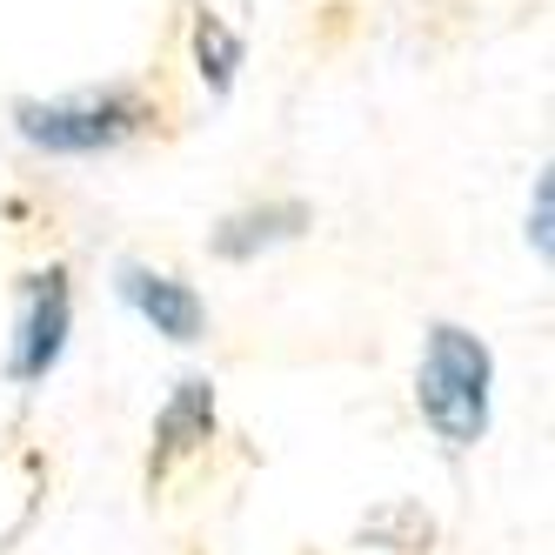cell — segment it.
<instances>
[{"mask_svg": "<svg viewBox=\"0 0 555 555\" xmlns=\"http://www.w3.org/2000/svg\"><path fill=\"white\" fill-rule=\"evenodd\" d=\"M489 388H495L489 341L455 328V322H435L428 341H422V369H415L422 422L442 435L449 449H475L489 435Z\"/></svg>", "mask_w": 555, "mask_h": 555, "instance_id": "1", "label": "cell"}, {"mask_svg": "<svg viewBox=\"0 0 555 555\" xmlns=\"http://www.w3.org/2000/svg\"><path fill=\"white\" fill-rule=\"evenodd\" d=\"M154 121L141 88H81L61 101H14V134L41 154H107Z\"/></svg>", "mask_w": 555, "mask_h": 555, "instance_id": "2", "label": "cell"}, {"mask_svg": "<svg viewBox=\"0 0 555 555\" xmlns=\"http://www.w3.org/2000/svg\"><path fill=\"white\" fill-rule=\"evenodd\" d=\"M67 328H74V288H67V268L48 261L27 274L21 288V328H14V382H48L54 362L67 354Z\"/></svg>", "mask_w": 555, "mask_h": 555, "instance_id": "3", "label": "cell"}, {"mask_svg": "<svg viewBox=\"0 0 555 555\" xmlns=\"http://www.w3.org/2000/svg\"><path fill=\"white\" fill-rule=\"evenodd\" d=\"M121 301L141 314L154 335H168V341H202V328H208V301L194 295L181 274L147 268V261H128L121 268Z\"/></svg>", "mask_w": 555, "mask_h": 555, "instance_id": "4", "label": "cell"}, {"mask_svg": "<svg viewBox=\"0 0 555 555\" xmlns=\"http://www.w3.org/2000/svg\"><path fill=\"white\" fill-rule=\"evenodd\" d=\"M208 442H215V388H208L202 375H188V382L168 395L162 422H154V475H168L175 462L202 455Z\"/></svg>", "mask_w": 555, "mask_h": 555, "instance_id": "5", "label": "cell"}, {"mask_svg": "<svg viewBox=\"0 0 555 555\" xmlns=\"http://www.w3.org/2000/svg\"><path fill=\"white\" fill-rule=\"evenodd\" d=\"M308 221H314V215H308L301 202H255V208H234V215L215 228L208 248H215L221 261H255V255H268V248L295 242Z\"/></svg>", "mask_w": 555, "mask_h": 555, "instance_id": "6", "label": "cell"}, {"mask_svg": "<svg viewBox=\"0 0 555 555\" xmlns=\"http://www.w3.org/2000/svg\"><path fill=\"white\" fill-rule=\"evenodd\" d=\"M194 67L215 94L234 88V67H242V41L221 27V14H194Z\"/></svg>", "mask_w": 555, "mask_h": 555, "instance_id": "7", "label": "cell"}, {"mask_svg": "<svg viewBox=\"0 0 555 555\" xmlns=\"http://www.w3.org/2000/svg\"><path fill=\"white\" fill-rule=\"evenodd\" d=\"M548 221H555V181L542 175V181H535V228H529V242H535L542 261H548Z\"/></svg>", "mask_w": 555, "mask_h": 555, "instance_id": "8", "label": "cell"}]
</instances>
